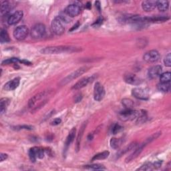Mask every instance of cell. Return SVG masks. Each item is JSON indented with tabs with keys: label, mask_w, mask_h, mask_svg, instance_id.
<instances>
[{
	"label": "cell",
	"mask_w": 171,
	"mask_h": 171,
	"mask_svg": "<svg viewBox=\"0 0 171 171\" xmlns=\"http://www.w3.org/2000/svg\"><path fill=\"white\" fill-rule=\"evenodd\" d=\"M122 142V141L121 139L113 138V139L110 140V146L114 149H118L121 146Z\"/></svg>",
	"instance_id": "cell-32"
},
{
	"label": "cell",
	"mask_w": 171,
	"mask_h": 171,
	"mask_svg": "<svg viewBox=\"0 0 171 171\" xmlns=\"http://www.w3.org/2000/svg\"><path fill=\"white\" fill-rule=\"evenodd\" d=\"M20 62H22V63L23 64H24L25 65H29V64H31V63L29 62L28 61H26V60H22V61H19Z\"/></svg>",
	"instance_id": "cell-46"
},
{
	"label": "cell",
	"mask_w": 171,
	"mask_h": 171,
	"mask_svg": "<svg viewBox=\"0 0 171 171\" xmlns=\"http://www.w3.org/2000/svg\"><path fill=\"white\" fill-rule=\"evenodd\" d=\"M61 122L62 120L60 118H55V119H54V120H52L50 124L52 126H57V125L60 124L61 123Z\"/></svg>",
	"instance_id": "cell-39"
},
{
	"label": "cell",
	"mask_w": 171,
	"mask_h": 171,
	"mask_svg": "<svg viewBox=\"0 0 171 171\" xmlns=\"http://www.w3.org/2000/svg\"><path fill=\"white\" fill-rule=\"evenodd\" d=\"M88 139L89 140H92L93 139V134H90L88 136Z\"/></svg>",
	"instance_id": "cell-47"
},
{
	"label": "cell",
	"mask_w": 171,
	"mask_h": 171,
	"mask_svg": "<svg viewBox=\"0 0 171 171\" xmlns=\"http://www.w3.org/2000/svg\"><path fill=\"white\" fill-rule=\"evenodd\" d=\"M122 104L123 106L126 108V109H132V108L134 106V101L132 100L130 98H124L122 100Z\"/></svg>",
	"instance_id": "cell-29"
},
{
	"label": "cell",
	"mask_w": 171,
	"mask_h": 171,
	"mask_svg": "<svg viewBox=\"0 0 171 171\" xmlns=\"http://www.w3.org/2000/svg\"><path fill=\"white\" fill-rule=\"evenodd\" d=\"M154 169L153 164L151 163H147L146 164H144V165H142L140 168H139V170H150Z\"/></svg>",
	"instance_id": "cell-34"
},
{
	"label": "cell",
	"mask_w": 171,
	"mask_h": 171,
	"mask_svg": "<svg viewBox=\"0 0 171 171\" xmlns=\"http://www.w3.org/2000/svg\"><path fill=\"white\" fill-rule=\"evenodd\" d=\"M9 103H10V100L9 98H5L1 99L0 100V112H1V114L5 112Z\"/></svg>",
	"instance_id": "cell-22"
},
{
	"label": "cell",
	"mask_w": 171,
	"mask_h": 171,
	"mask_svg": "<svg viewBox=\"0 0 171 171\" xmlns=\"http://www.w3.org/2000/svg\"><path fill=\"white\" fill-rule=\"evenodd\" d=\"M124 80L125 82H126L128 84L138 86L142 84V80L139 77H138L136 75L131 73H128L124 75Z\"/></svg>",
	"instance_id": "cell-11"
},
{
	"label": "cell",
	"mask_w": 171,
	"mask_h": 171,
	"mask_svg": "<svg viewBox=\"0 0 171 171\" xmlns=\"http://www.w3.org/2000/svg\"><path fill=\"white\" fill-rule=\"evenodd\" d=\"M51 28L54 34L57 35H62L65 31V28L63 25V22L61 20L60 18H59L58 16L56 18H55L53 19V21L52 22Z\"/></svg>",
	"instance_id": "cell-7"
},
{
	"label": "cell",
	"mask_w": 171,
	"mask_h": 171,
	"mask_svg": "<svg viewBox=\"0 0 171 171\" xmlns=\"http://www.w3.org/2000/svg\"><path fill=\"white\" fill-rule=\"evenodd\" d=\"M46 32L45 26L43 24H36L31 29L30 35L34 39H40L44 37Z\"/></svg>",
	"instance_id": "cell-4"
},
{
	"label": "cell",
	"mask_w": 171,
	"mask_h": 171,
	"mask_svg": "<svg viewBox=\"0 0 171 171\" xmlns=\"http://www.w3.org/2000/svg\"><path fill=\"white\" fill-rule=\"evenodd\" d=\"M29 34V29L25 25H20L15 29L14 37L18 41L24 40Z\"/></svg>",
	"instance_id": "cell-8"
},
{
	"label": "cell",
	"mask_w": 171,
	"mask_h": 171,
	"mask_svg": "<svg viewBox=\"0 0 171 171\" xmlns=\"http://www.w3.org/2000/svg\"><path fill=\"white\" fill-rule=\"evenodd\" d=\"M132 96L141 100H147L150 97L149 90L146 88H135L132 90Z\"/></svg>",
	"instance_id": "cell-6"
},
{
	"label": "cell",
	"mask_w": 171,
	"mask_h": 171,
	"mask_svg": "<svg viewBox=\"0 0 171 171\" xmlns=\"http://www.w3.org/2000/svg\"><path fill=\"white\" fill-rule=\"evenodd\" d=\"M86 125H87L86 122L83 123V124L82 125V126L80 128V132H79V133H78V137H77V140H76V149H77V150H78L79 149H80V142H81V140H82V136H83L85 128H86Z\"/></svg>",
	"instance_id": "cell-23"
},
{
	"label": "cell",
	"mask_w": 171,
	"mask_h": 171,
	"mask_svg": "<svg viewBox=\"0 0 171 171\" xmlns=\"http://www.w3.org/2000/svg\"><path fill=\"white\" fill-rule=\"evenodd\" d=\"M19 82H20V78H15L13 79L12 80L8 82L7 83L4 85V89L6 91L14 90L19 86Z\"/></svg>",
	"instance_id": "cell-17"
},
{
	"label": "cell",
	"mask_w": 171,
	"mask_h": 171,
	"mask_svg": "<svg viewBox=\"0 0 171 171\" xmlns=\"http://www.w3.org/2000/svg\"><path fill=\"white\" fill-rule=\"evenodd\" d=\"M94 80V77L92 76V77H85L82 78L80 80H79L78 82H76L74 86L72 88V90H80L81 88H84L85 86H86L91 82Z\"/></svg>",
	"instance_id": "cell-15"
},
{
	"label": "cell",
	"mask_w": 171,
	"mask_h": 171,
	"mask_svg": "<svg viewBox=\"0 0 171 171\" xmlns=\"http://www.w3.org/2000/svg\"><path fill=\"white\" fill-rule=\"evenodd\" d=\"M157 88L159 91L162 92H169L170 90V83H163L160 82L157 85Z\"/></svg>",
	"instance_id": "cell-25"
},
{
	"label": "cell",
	"mask_w": 171,
	"mask_h": 171,
	"mask_svg": "<svg viewBox=\"0 0 171 171\" xmlns=\"http://www.w3.org/2000/svg\"><path fill=\"white\" fill-rule=\"evenodd\" d=\"M46 92H42L39 93L38 94L35 95L34 97H32L30 100L28 102V106L29 108H34V106L37 102H39V101L42 100V99L46 96Z\"/></svg>",
	"instance_id": "cell-16"
},
{
	"label": "cell",
	"mask_w": 171,
	"mask_h": 171,
	"mask_svg": "<svg viewBox=\"0 0 171 171\" xmlns=\"http://www.w3.org/2000/svg\"><path fill=\"white\" fill-rule=\"evenodd\" d=\"M136 146H137V143L135 142L130 143L129 145L124 148L123 149H122L119 151V153L117 154V158H120V156H122L123 154H126L128 152H129V151H130L131 150H133L134 149H135Z\"/></svg>",
	"instance_id": "cell-21"
},
{
	"label": "cell",
	"mask_w": 171,
	"mask_h": 171,
	"mask_svg": "<svg viewBox=\"0 0 171 171\" xmlns=\"http://www.w3.org/2000/svg\"><path fill=\"white\" fill-rule=\"evenodd\" d=\"M109 155H110V153L108 152V151H104L102 153H100L96 154V155H94V156L92 159V161L106 159L109 156Z\"/></svg>",
	"instance_id": "cell-27"
},
{
	"label": "cell",
	"mask_w": 171,
	"mask_h": 171,
	"mask_svg": "<svg viewBox=\"0 0 171 171\" xmlns=\"http://www.w3.org/2000/svg\"><path fill=\"white\" fill-rule=\"evenodd\" d=\"M86 8L87 9H90L91 8V4L90 2H88L86 5Z\"/></svg>",
	"instance_id": "cell-48"
},
{
	"label": "cell",
	"mask_w": 171,
	"mask_h": 171,
	"mask_svg": "<svg viewBox=\"0 0 171 171\" xmlns=\"http://www.w3.org/2000/svg\"><path fill=\"white\" fill-rule=\"evenodd\" d=\"M78 50V48L74 47L60 45V46H50L45 48L42 50L41 52L44 54H56L64 53V52H77Z\"/></svg>",
	"instance_id": "cell-2"
},
{
	"label": "cell",
	"mask_w": 171,
	"mask_h": 171,
	"mask_svg": "<svg viewBox=\"0 0 171 171\" xmlns=\"http://www.w3.org/2000/svg\"><path fill=\"white\" fill-rule=\"evenodd\" d=\"M160 58V55L159 52L155 50H150L146 52L143 56L144 60L148 62V63H154V62H156L159 60Z\"/></svg>",
	"instance_id": "cell-9"
},
{
	"label": "cell",
	"mask_w": 171,
	"mask_h": 171,
	"mask_svg": "<svg viewBox=\"0 0 171 171\" xmlns=\"http://www.w3.org/2000/svg\"><path fill=\"white\" fill-rule=\"evenodd\" d=\"M15 130H22V129H25V130H32L33 127L29 126H15Z\"/></svg>",
	"instance_id": "cell-40"
},
{
	"label": "cell",
	"mask_w": 171,
	"mask_h": 171,
	"mask_svg": "<svg viewBox=\"0 0 171 171\" xmlns=\"http://www.w3.org/2000/svg\"><path fill=\"white\" fill-rule=\"evenodd\" d=\"M58 17L60 18V19L62 22H65V23H69L71 20L70 18V16H69L65 12L60 13V15L58 16Z\"/></svg>",
	"instance_id": "cell-33"
},
{
	"label": "cell",
	"mask_w": 171,
	"mask_h": 171,
	"mask_svg": "<svg viewBox=\"0 0 171 171\" xmlns=\"http://www.w3.org/2000/svg\"><path fill=\"white\" fill-rule=\"evenodd\" d=\"M161 134L160 132H158V133H154L153 134L152 136H150L149 138H148L147 139H146V140L144 142L141 144L140 145H139V146H138L137 148H136V149L134 150V152L130 154L129 156L127 157V159H126V163H129L130 161H132V160L135 159L136 158H137L139 156L140 153H142V151L143 150V149L148 144L150 143L151 142H153V140H156L158 137H159Z\"/></svg>",
	"instance_id": "cell-1"
},
{
	"label": "cell",
	"mask_w": 171,
	"mask_h": 171,
	"mask_svg": "<svg viewBox=\"0 0 171 171\" xmlns=\"http://www.w3.org/2000/svg\"><path fill=\"white\" fill-rule=\"evenodd\" d=\"M19 62V60H18V58H10V59H8V60L3 61L2 65L15 64V63H17V62Z\"/></svg>",
	"instance_id": "cell-35"
},
{
	"label": "cell",
	"mask_w": 171,
	"mask_h": 171,
	"mask_svg": "<svg viewBox=\"0 0 171 171\" xmlns=\"http://www.w3.org/2000/svg\"><path fill=\"white\" fill-rule=\"evenodd\" d=\"M171 79V73L170 72H164L163 74H161L160 75V82L163 83H169Z\"/></svg>",
	"instance_id": "cell-28"
},
{
	"label": "cell",
	"mask_w": 171,
	"mask_h": 171,
	"mask_svg": "<svg viewBox=\"0 0 171 171\" xmlns=\"http://www.w3.org/2000/svg\"><path fill=\"white\" fill-rule=\"evenodd\" d=\"M88 68L86 67V66H84V67H82L78 69V70L73 72L70 74H69L68 76H66L65 78H64L60 83V85L66 84L68 83V82H70L73 80H74V79L80 77L81 75L84 74L85 72L88 70Z\"/></svg>",
	"instance_id": "cell-5"
},
{
	"label": "cell",
	"mask_w": 171,
	"mask_h": 171,
	"mask_svg": "<svg viewBox=\"0 0 171 171\" xmlns=\"http://www.w3.org/2000/svg\"><path fill=\"white\" fill-rule=\"evenodd\" d=\"M156 2L157 1H153V0L144 1L142 3V8L145 12H151L156 8Z\"/></svg>",
	"instance_id": "cell-19"
},
{
	"label": "cell",
	"mask_w": 171,
	"mask_h": 171,
	"mask_svg": "<svg viewBox=\"0 0 171 171\" xmlns=\"http://www.w3.org/2000/svg\"><path fill=\"white\" fill-rule=\"evenodd\" d=\"M8 155L7 154L1 153V155H0V160H1V162H3V161L5 160L8 159Z\"/></svg>",
	"instance_id": "cell-42"
},
{
	"label": "cell",
	"mask_w": 171,
	"mask_h": 171,
	"mask_svg": "<svg viewBox=\"0 0 171 171\" xmlns=\"http://www.w3.org/2000/svg\"><path fill=\"white\" fill-rule=\"evenodd\" d=\"M140 110H135L132 109H126V110L121 112L118 114L119 118L122 121H130L136 120L139 116Z\"/></svg>",
	"instance_id": "cell-3"
},
{
	"label": "cell",
	"mask_w": 171,
	"mask_h": 171,
	"mask_svg": "<svg viewBox=\"0 0 171 171\" xmlns=\"http://www.w3.org/2000/svg\"><path fill=\"white\" fill-rule=\"evenodd\" d=\"M105 96V90L102 85L100 82H96L94 88V100L100 102L103 99Z\"/></svg>",
	"instance_id": "cell-10"
},
{
	"label": "cell",
	"mask_w": 171,
	"mask_h": 171,
	"mask_svg": "<svg viewBox=\"0 0 171 171\" xmlns=\"http://www.w3.org/2000/svg\"><path fill=\"white\" fill-rule=\"evenodd\" d=\"M122 129V126L120 125H119L118 124H116L114 125V126L112 128V132L113 133V134H117L118 132H120Z\"/></svg>",
	"instance_id": "cell-37"
},
{
	"label": "cell",
	"mask_w": 171,
	"mask_h": 171,
	"mask_svg": "<svg viewBox=\"0 0 171 171\" xmlns=\"http://www.w3.org/2000/svg\"><path fill=\"white\" fill-rule=\"evenodd\" d=\"M75 128H73L70 130V133H69L68 136L66 139V140H65V151L68 150V147L70 146V144L74 141L75 139Z\"/></svg>",
	"instance_id": "cell-20"
},
{
	"label": "cell",
	"mask_w": 171,
	"mask_h": 171,
	"mask_svg": "<svg viewBox=\"0 0 171 171\" xmlns=\"http://www.w3.org/2000/svg\"><path fill=\"white\" fill-rule=\"evenodd\" d=\"M95 4H96V8L98 9V11L100 12V2H96V3H95Z\"/></svg>",
	"instance_id": "cell-45"
},
{
	"label": "cell",
	"mask_w": 171,
	"mask_h": 171,
	"mask_svg": "<svg viewBox=\"0 0 171 171\" xmlns=\"http://www.w3.org/2000/svg\"><path fill=\"white\" fill-rule=\"evenodd\" d=\"M37 149L38 147H33L29 150V159L33 163H35L37 159Z\"/></svg>",
	"instance_id": "cell-30"
},
{
	"label": "cell",
	"mask_w": 171,
	"mask_h": 171,
	"mask_svg": "<svg viewBox=\"0 0 171 171\" xmlns=\"http://www.w3.org/2000/svg\"><path fill=\"white\" fill-rule=\"evenodd\" d=\"M162 72L163 68L160 65H153L148 70V76L150 79H155L160 76L161 74H162Z\"/></svg>",
	"instance_id": "cell-14"
},
{
	"label": "cell",
	"mask_w": 171,
	"mask_h": 171,
	"mask_svg": "<svg viewBox=\"0 0 171 171\" xmlns=\"http://www.w3.org/2000/svg\"><path fill=\"white\" fill-rule=\"evenodd\" d=\"M9 41H10V38H9L8 32L5 29H2L1 34H0V42L4 44V43L9 42Z\"/></svg>",
	"instance_id": "cell-26"
},
{
	"label": "cell",
	"mask_w": 171,
	"mask_h": 171,
	"mask_svg": "<svg viewBox=\"0 0 171 171\" xmlns=\"http://www.w3.org/2000/svg\"><path fill=\"white\" fill-rule=\"evenodd\" d=\"M164 63L167 67L171 66V55L170 53L168 54L165 56V58H164Z\"/></svg>",
	"instance_id": "cell-36"
},
{
	"label": "cell",
	"mask_w": 171,
	"mask_h": 171,
	"mask_svg": "<svg viewBox=\"0 0 171 171\" xmlns=\"http://www.w3.org/2000/svg\"><path fill=\"white\" fill-rule=\"evenodd\" d=\"M156 7L160 12H165L166 11L169 7V3L168 1H157L156 2Z\"/></svg>",
	"instance_id": "cell-24"
},
{
	"label": "cell",
	"mask_w": 171,
	"mask_h": 171,
	"mask_svg": "<svg viewBox=\"0 0 171 171\" xmlns=\"http://www.w3.org/2000/svg\"><path fill=\"white\" fill-rule=\"evenodd\" d=\"M24 15V13L21 10H18L12 14L9 15L8 18V23L9 25H15L21 20Z\"/></svg>",
	"instance_id": "cell-13"
},
{
	"label": "cell",
	"mask_w": 171,
	"mask_h": 171,
	"mask_svg": "<svg viewBox=\"0 0 171 171\" xmlns=\"http://www.w3.org/2000/svg\"><path fill=\"white\" fill-rule=\"evenodd\" d=\"M82 98V95L81 93H78L75 95L74 97V102H80Z\"/></svg>",
	"instance_id": "cell-41"
},
{
	"label": "cell",
	"mask_w": 171,
	"mask_h": 171,
	"mask_svg": "<svg viewBox=\"0 0 171 171\" xmlns=\"http://www.w3.org/2000/svg\"><path fill=\"white\" fill-rule=\"evenodd\" d=\"M13 8H14V5H13L12 3L8 1H4L2 2L1 4V15L2 16L4 15H8L10 12L12 10Z\"/></svg>",
	"instance_id": "cell-18"
},
{
	"label": "cell",
	"mask_w": 171,
	"mask_h": 171,
	"mask_svg": "<svg viewBox=\"0 0 171 171\" xmlns=\"http://www.w3.org/2000/svg\"><path fill=\"white\" fill-rule=\"evenodd\" d=\"M102 22H103L102 18H100L96 22L94 23V24H93V25H95V26H99V25H100L102 24Z\"/></svg>",
	"instance_id": "cell-43"
},
{
	"label": "cell",
	"mask_w": 171,
	"mask_h": 171,
	"mask_svg": "<svg viewBox=\"0 0 171 171\" xmlns=\"http://www.w3.org/2000/svg\"><path fill=\"white\" fill-rule=\"evenodd\" d=\"M37 157L38 159H43L44 157V150L42 148L38 147L37 149Z\"/></svg>",
	"instance_id": "cell-38"
},
{
	"label": "cell",
	"mask_w": 171,
	"mask_h": 171,
	"mask_svg": "<svg viewBox=\"0 0 171 171\" xmlns=\"http://www.w3.org/2000/svg\"><path fill=\"white\" fill-rule=\"evenodd\" d=\"M64 12L66 13L70 18H74L80 14L81 8L80 7V5H78L75 4H73L68 5L66 8L65 9Z\"/></svg>",
	"instance_id": "cell-12"
},
{
	"label": "cell",
	"mask_w": 171,
	"mask_h": 171,
	"mask_svg": "<svg viewBox=\"0 0 171 171\" xmlns=\"http://www.w3.org/2000/svg\"><path fill=\"white\" fill-rule=\"evenodd\" d=\"M79 25H80V23H79V22H78L76 24H75L73 27H72V28H71V29H70V32H72V31H74V30H75V29H76L78 27H79Z\"/></svg>",
	"instance_id": "cell-44"
},
{
	"label": "cell",
	"mask_w": 171,
	"mask_h": 171,
	"mask_svg": "<svg viewBox=\"0 0 171 171\" xmlns=\"http://www.w3.org/2000/svg\"><path fill=\"white\" fill-rule=\"evenodd\" d=\"M84 169H88V170H105V168L102 165H100V164H90V165H86L84 166Z\"/></svg>",
	"instance_id": "cell-31"
}]
</instances>
